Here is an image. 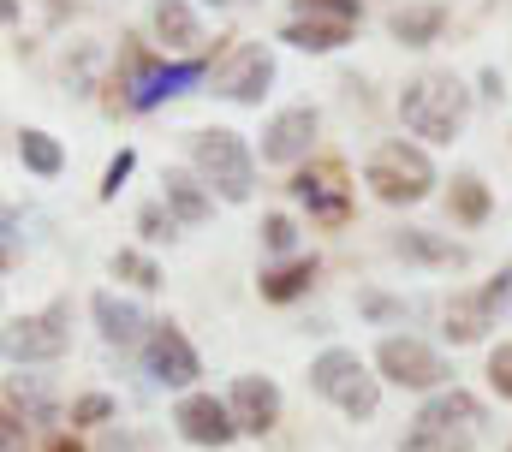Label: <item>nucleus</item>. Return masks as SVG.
Instances as JSON below:
<instances>
[{
  "instance_id": "obj_1",
  "label": "nucleus",
  "mask_w": 512,
  "mask_h": 452,
  "mask_svg": "<svg viewBox=\"0 0 512 452\" xmlns=\"http://www.w3.org/2000/svg\"><path fill=\"white\" fill-rule=\"evenodd\" d=\"M399 119L423 143H453L465 131V119H471V90L453 72H417L399 90Z\"/></svg>"
},
{
  "instance_id": "obj_2",
  "label": "nucleus",
  "mask_w": 512,
  "mask_h": 452,
  "mask_svg": "<svg viewBox=\"0 0 512 452\" xmlns=\"http://www.w3.org/2000/svg\"><path fill=\"white\" fill-rule=\"evenodd\" d=\"M310 387H316L334 411H346L352 423H370V417L382 411V375H370V363H364L358 351H346V345H328V351L310 363Z\"/></svg>"
},
{
  "instance_id": "obj_3",
  "label": "nucleus",
  "mask_w": 512,
  "mask_h": 452,
  "mask_svg": "<svg viewBox=\"0 0 512 452\" xmlns=\"http://www.w3.org/2000/svg\"><path fill=\"white\" fill-rule=\"evenodd\" d=\"M191 167H197V179H203L215 197H227V203H251L256 155H251V143H245L239 131H227V125L197 131V137H191Z\"/></svg>"
},
{
  "instance_id": "obj_4",
  "label": "nucleus",
  "mask_w": 512,
  "mask_h": 452,
  "mask_svg": "<svg viewBox=\"0 0 512 452\" xmlns=\"http://www.w3.org/2000/svg\"><path fill=\"white\" fill-rule=\"evenodd\" d=\"M364 185L382 197V203H423L429 191H435V161L417 149V143H382L376 155H370V167H364Z\"/></svg>"
},
{
  "instance_id": "obj_5",
  "label": "nucleus",
  "mask_w": 512,
  "mask_h": 452,
  "mask_svg": "<svg viewBox=\"0 0 512 452\" xmlns=\"http://www.w3.org/2000/svg\"><path fill=\"white\" fill-rule=\"evenodd\" d=\"M0 345H6V363H54V357H66V345H72V304L60 298V304H48L36 316H12Z\"/></svg>"
},
{
  "instance_id": "obj_6",
  "label": "nucleus",
  "mask_w": 512,
  "mask_h": 452,
  "mask_svg": "<svg viewBox=\"0 0 512 452\" xmlns=\"http://www.w3.org/2000/svg\"><path fill=\"white\" fill-rule=\"evenodd\" d=\"M376 375H382V381H393V387L441 393V381H447V363H441V351H435V345H423V339L387 334L382 345H376Z\"/></svg>"
},
{
  "instance_id": "obj_7",
  "label": "nucleus",
  "mask_w": 512,
  "mask_h": 452,
  "mask_svg": "<svg viewBox=\"0 0 512 452\" xmlns=\"http://www.w3.org/2000/svg\"><path fill=\"white\" fill-rule=\"evenodd\" d=\"M215 90L227 96V102H262L268 96V84H274V54H268V42H233L221 60H215Z\"/></svg>"
},
{
  "instance_id": "obj_8",
  "label": "nucleus",
  "mask_w": 512,
  "mask_h": 452,
  "mask_svg": "<svg viewBox=\"0 0 512 452\" xmlns=\"http://www.w3.org/2000/svg\"><path fill=\"white\" fill-rule=\"evenodd\" d=\"M292 197L310 209L316 226H346L352 221V197H346V167L340 161H310L292 173Z\"/></svg>"
},
{
  "instance_id": "obj_9",
  "label": "nucleus",
  "mask_w": 512,
  "mask_h": 452,
  "mask_svg": "<svg viewBox=\"0 0 512 452\" xmlns=\"http://www.w3.org/2000/svg\"><path fill=\"white\" fill-rule=\"evenodd\" d=\"M507 298H512V268H501L483 292H459L447 304V339L453 345H477V339L495 328V316L507 310Z\"/></svg>"
},
{
  "instance_id": "obj_10",
  "label": "nucleus",
  "mask_w": 512,
  "mask_h": 452,
  "mask_svg": "<svg viewBox=\"0 0 512 452\" xmlns=\"http://www.w3.org/2000/svg\"><path fill=\"white\" fill-rule=\"evenodd\" d=\"M143 369H149V381H161V387H191L197 375H203V357H197V345L179 334V322H155L149 339H143Z\"/></svg>"
},
{
  "instance_id": "obj_11",
  "label": "nucleus",
  "mask_w": 512,
  "mask_h": 452,
  "mask_svg": "<svg viewBox=\"0 0 512 452\" xmlns=\"http://www.w3.org/2000/svg\"><path fill=\"white\" fill-rule=\"evenodd\" d=\"M203 72H215V66H203V60H173V66H155V60H143V54H137V60H131V78L120 84V90H126L120 102L143 113V108H155L161 96H179L185 84H197Z\"/></svg>"
},
{
  "instance_id": "obj_12",
  "label": "nucleus",
  "mask_w": 512,
  "mask_h": 452,
  "mask_svg": "<svg viewBox=\"0 0 512 452\" xmlns=\"http://www.w3.org/2000/svg\"><path fill=\"white\" fill-rule=\"evenodd\" d=\"M173 423L191 447H233L239 441V423H233V405L215 399V393H185L173 405Z\"/></svg>"
},
{
  "instance_id": "obj_13",
  "label": "nucleus",
  "mask_w": 512,
  "mask_h": 452,
  "mask_svg": "<svg viewBox=\"0 0 512 452\" xmlns=\"http://www.w3.org/2000/svg\"><path fill=\"white\" fill-rule=\"evenodd\" d=\"M310 143H316V108H286L262 125V161L274 167H298Z\"/></svg>"
},
{
  "instance_id": "obj_14",
  "label": "nucleus",
  "mask_w": 512,
  "mask_h": 452,
  "mask_svg": "<svg viewBox=\"0 0 512 452\" xmlns=\"http://www.w3.org/2000/svg\"><path fill=\"white\" fill-rule=\"evenodd\" d=\"M227 405H233L239 435H268V429L280 423V387H274L268 375H239L233 393H227Z\"/></svg>"
},
{
  "instance_id": "obj_15",
  "label": "nucleus",
  "mask_w": 512,
  "mask_h": 452,
  "mask_svg": "<svg viewBox=\"0 0 512 452\" xmlns=\"http://www.w3.org/2000/svg\"><path fill=\"white\" fill-rule=\"evenodd\" d=\"M417 429H459V435H477L483 429V399L465 393V387H441L423 399V411L411 417Z\"/></svg>"
},
{
  "instance_id": "obj_16",
  "label": "nucleus",
  "mask_w": 512,
  "mask_h": 452,
  "mask_svg": "<svg viewBox=\"0 0 512 452\" xmlns=\"http://www.w3.org/2000/svg\"><path fill=\"white\" fill-rule=\"evenodd\" d=\"M161 203L173 209L179 226H203L215 215V191H209L197 173H167V179H161Z\"/></svg>"
},
{
  "instance_id": "obj_17",
  "label": "nucleus",
  "mask_w": 512,
  "mask_h": 452,
  "mask_svg": "<svg viewBox=\"0 0 512 452\" xmlns=\"http://www.w3.org/2000/svg\"><path fill=\"white\" fill-rule=\"evenodd\" d=\"M280 42L304 48V54H334L352 42V24L346 18H316V12H298L292 24H280Z\"/></svg>"
},
{
  "instance_id": "obj_18",
  "label": "nucleus",
  "mask_w": 512,
  "mask_h": 452,
  "mask_svg": "<svg viewBox=\"0 0 512 452\" xmlns=\"http://www.w3.org/2000/svg\"><path fill=\"white\" fill-rule=\"evenodd\" d=\"M90 310H96V328H102L108 345H137V339H149V328H155V322H143V310H137V304L114 298V292H96V298H90Z\"/></svg>"
},
{
  "instance_id": "obj_19",
  "label": "nucleus",
  "mask_w": 512,
  "mask_h": 452,
  "mask_svg": "<svg viewBox=\"0 0 512 452\" xmlns=\"http://www.w3.org/2000/svg\"><path fill=\"white\" fill-rule=\"evenodd\" d=\"M393 256H405V262H423V268H465V244H453V238H435V232H423V226H405V232H393Z\"/></svg>"
},
{
  "instance_id": "obj_20",
  "label": "nucleus",
  "mask_w": 512,
  "mask_h": 452,
  "mask_svg": "<svg viewBox=\"0 0 512 452\" xmlns=\"http://www.w3.org/2000/svg\"><path fill=\"white\" fill-rule=\"evenodd\" d=\"M155 36L167 42V54H191L203 42V24H197L191 0H155Z\"/></svg>"
},
{
  "instance_id": "obj_21",
  "label": "nucleus",
  "mask_w": 512,
  "mask_h": 452,
  "mask_svg": "<svg viewBox=\"0 0 512 452\" xmlns=\"http://www.w3.org/2000/svg\"><path fill=\"white\" fill-rule=\"evenodd\" d=\"M441 24H447V6H393V18H387V30L405 48H429L441 36Z\"/></svg>"
},
{
  "instance_id": "obj_22",
  "label": "nucleus",
  "mask_w": 512,
  "mask_h": 452,
  "mask_svg": "<svg viewBox=\"0 0 512 452\" xmlns=\"http://www.w3.org/2000/svg\"><path fill=\"white\" fill-rule=\"evenodd\" d=\"M310 286H316V256H298V262L262 274V304H292V298H304Z\"/></svg>"
},
{
  "instance_id": "obj_23",
  "label": "nucleus",
  "mask_w": 512,
  "mask_h": 452,
  "mask_svg": "<svg viewBox=\"0 0 512 452\" xmlns=\"http://www.w3.org/2000/svg\"><path fill=\"white\" fill-rule=\"evenodd\" d=\"M18 161H24L36 179H60V167H66V149H60L48 131L24 125V131H18Z\"/></svg>"
},
{
  "instance_id": "obj_24",
  "label": "nucleus",
  "mask_w": 512,
  "mask_h": 452,
  "mask_svg": "<svg viewBox=\"0 0 512 452\" xmlns=\"http://www.w3.org/2000/svg\"><path fill=\"white\" fill-rule=\"evenodd\" d=\"M447 209H453V221L459 226H483L489 221V185H483L477 173H459L453 191H447Z\"/></svg>"
},
{
  "instance_id": "obj_25",
  "label": "nucleus",
  "mask_w": 512,
  "mask_h": 452,
  "mask_svg": "<svg viewBox=\"0 0 512 452\" xmlns=\"http://www.w3.org/2000/svg\"><path fill=\"white\" fill-rule=\"evenodd\" d=\"M399 452H477V435H459V429H405Z\"/></svg>"
},
{
  "instance_id": "obj_26",
  "label": "nucleus",
  "mask_w": 512,
  "mask_h": 452,
  "mask_svg": "<svg viewBox=\"0 0 512 452\" xmlns=\"http://www.w3.org/2000/svg\"><path fill=\"white\" fill-rule=\"evenodd\" d=\"M114 280H131L137 292H155V286H161V268H155V256H143V250H114Z\"/></svg>"
},
{
  "instance_id": "obj_27",
  "label": "nucleus",
  "mask_w": 512,
  "mask_h": 452,
  "mask_svg": "<svg viewBox=\"0 0 512 452\" xmlns=\"http://www.w3.org/2000/svg\"><path fill=\"white\" fill-rule=\"evenodd\" d=\"M108 417H114V399H108V393L72 399V429H96V423H108Z\"/></svg>"
},
{
  "instance_id": "obj_28",
  "label": "nucleus",
  "mask_w": 512,
  "mask_h": 452,
  "mask_svg": "<svg viewBox=\"0 0 512 452\" xmlns=\"http://www.w3.org/2000/svg\"><path fill=\"white\" fill-rule=\"evenodd\" d=\"M131 167H137V149H120V155L108 161V173H102V203H114V197H120V185L131 179Z\"/></svg>"
},
{
  "instance_id": "obj_29",
  "label": "nucleus",
  "mask_w": 512,
  "mask_h": 452,
  "mask_svg": "<svg viewBox=\"0 0 512 452\" xmlns=\"http://www.w3.org/2000/svg\"><path fill=\"white\" fill-rule=\"evenodd\" d=\"M489 387H495L501 399H512V339L489 351Z\"/></svg>"
},
{
  "instance_id": "obj_30",
  "label": "nucleus",
  "mask_w": 512,
  "mask_h": 452,
  "mask_svg": "<svg viewBox=\"0 0 512 452\" xmlns=\"http://www.w3.org/2000/svg\"><path fill=\"white\" fill-rule=\"evenodd\" d=\"M292 238H298V226L286 221V215H268V221H262V250L286 256V250H292Z\"/></svg>"
},
{
  "instance_id": "obj_31",
  "label": "nucleus",
  "mask_w": 512,
  "mask_h": 452,
  "mask_svg": "<svg viewBox=\"0 0 512 452\" xmlns=\"http://www.w3.org/2000/svg\"><path fill=\"white\" fill-rule=\"evenodd\" d=\"M173 209H167V203H149V209H143V215H137V232H143V238H173Z\"/></svg>"
},
{
  "instance_id": "obj_32",
  "label": "nucleus",
  "mask_w": 512,
  "mask_h": 452,
  "mask_svg": "<svg viewBox=\"0 0 512 452\" xmlns=\"http://www.w3.org/2000/svg\"><path fill=\"white\" fill-rule=\"evenodd\" d=\"M304 12H316V18H364V0H298Z\"/></svg>"
},
{
  "instance_id": "obj_33",
  "label": "nucleus",
  "mask_w": 512,
  "mask_h": 452,
  "mask_svg": "<svg viewBox=\"0 0 512 452\" xmlns=\"http://www.w3.org/2000/svg\"><path fill=\"white\" fill-rule=\"evenodd\" d=\"M364 310H370V316H399V304H387V298H376V292L364 298Z\"/></svg>"
},
{
  "instance_id": "obj_34",
  "label": "nucleus",
  "mask_w": 512,
  "mask_h": 452,
  "mask_svg": "<svg viewBox=\"0 0 512 452\" xmlns=\"http://www.w3.org/2000/svg\"><path fill=\"white\" fill-rule=\"evenodd\" d=\"M48 452H84V447H78L72 435H54V441H48Z\"/></svg>"
},
{
  "instance_id": "obj_35",
  "label": "nucleus",
  "mask_w": 512,
  "mask_h": 452,
  "mask_svg": "<svg viewBox=\"0 0 512 452\" xmlns=\"http://www.w3.org/2000/svg\"><path fill=\"white\" fill-rule=\"evenodd\" d=\"M209 6H251V0H209Z\"/></svg>"
},
{
  "instance_id": "obj_36",
  "label": "nucleus",
  "mask_w": 512,
  "mask_h": 452,
  "mask_svg": "<svg viewBox=\"0 0 512 452\" xmlns=\"http://www.w3.org/2000/svg\"><path fill=\"white\" fill-rule=\"evenodd\" d=\"M507 452H512V447H507Z\"/></svg>"
}]
</instances>
